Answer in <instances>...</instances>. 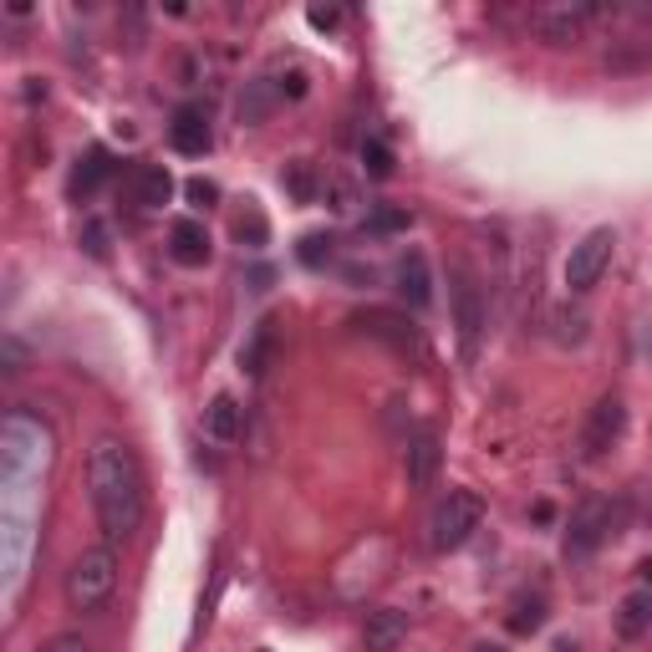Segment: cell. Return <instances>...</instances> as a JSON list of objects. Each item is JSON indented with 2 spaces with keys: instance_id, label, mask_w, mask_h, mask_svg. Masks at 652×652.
Instances as JSON below:
<instances>
[{
  "instance_id": "6da1fadb",
  "label": "cell",
  "mask_w": 652,
  "mask_h": 652,
  "mask_svg": "<svg viewBox=\"0 0 652 652\" xmlns=\"http://www.w3.org/2000/svg\"><path fill=\"white\" fill-rule=\"evenodd\" d=\"M87 490H93V510H97V531H103V546H122L128 535L143 525V469H138V453L122 439H97L87 453Z\"/></svg>"
},
{
  "instance_id": "7a4b0ae2",
  "label": "cell",
  "mask_w": 652,
  "mask_h": 652,
  "mask_svg": "<svg viewBox=\"0 0 652 652\" xmlns=\"http://www.w3.org/2000/svg\"><path fill=\"white\" fill-rule=\"evenodd\" d=\"M67 607L72 612H103L113 591H118V551L113 546H87L77 560L67 566Z\"/></svg>"
},
{
  "instance_id": "3957f363",
  "label": "cell",
  "mask_w": 652,
  "mask_h": 652,
  "mask_svg": "<svg viewBox=\"0 0 652 652\" xmlns=\"http://www.w3.org/2000/svg\"><path fill=\"white\" fill-rule=\"evenodd\" d=\"M484 520V500L474 490H449L434 505V515H428V546L434 551H459L469 546V535L480 531Z\"/></svg>"
},
{
  "instance_id": "277c9868",
  "label": "cell",
  "mask_w": 652,
  "mask_h": 652,
  "mask_svg": "<svg viewBox=\"0 0 652 652\" xmlns=\"http://www.w3.org/2000/svg\"><path fill=\"white\" fill-rule=\"evenodd\" d=\"M612 531H617V505L607 500V494H586L581 505L571 510V520H566V541H560V551H566V560H586L612 541Z\"/></svg>"
},
{
  "instance_id": "5b68a950",
  "label": "cell",
  "mask_w": 652,
  "mask_h": 652,
  "mask_svg": "<svg viewBox=\"0 0 652 652\" xmlns=\"http://www.w3.org/2000/svg\"><path fill=\"white\" fill-rule=\"evenodd\" d=\"M597 15H601V6H591V0H551V6H535L531 11V31L546 46H576Z\"/></svg>"
},
{
  "instance_id": "8992f818",
  "label": "cell",
  "mask_w": 652,
  "mask_h": 652,
  "mask_svg": "<svg viewBox=\"0 0 652 652\" xmlns=\"http://www.w3.org/2000/svg\"><path fill=\"white\" fill-rule=\"evenodd\" d=\"M453 327H459V357L474 362L480 357V336L490 327V311H484V296L464 266H453Z\"/></svg>"
},
{
  "instance_id": "52a82bcc",
  "label": "cell",
  "mask_w": 652,
  "mask_h": 652,
  "mask_svg": "<svg viewBox=\"0 0 652 652\" xmlns=\"http://www.w3.org/2000/svg\"><path fill=\"white\" fill-rule=\"evenodd\" d=\"M612 250H617L612 225L591 229V235H581V241L571 245V255H566V286H571V296H586L591 286H597L601 270L612 266Z\"/></svg>"
},
{
  "instance_id": "ba28073f",
  "label": "cell",
  "mask_w": 652,
  "mask_h": 652,
  "mask_svg": "<svg viewBox=\"0 0 652 652\" xmlns=\"http://www.w3.org/2000/svg\"><path fill=\"white\" fill-rule=\"evenodd\" d=\"M622 434H627V403L617 393H607L581 424V459H607L622 443Z\"/></svg>"
},
{
  "instance_id": "9c48e42d",
  "label": "cell",
  "mask_w": 652,
  "mask_h": 652,
  "mask_svg": "<svg viewBox=\"0 0 652 652\" xmlns=\"http://www.w3.org/2000/svg\"><path fill=\"white\" fill-rule=\"evenodd\" d=\"M439 464H443L439 434H434V428H418V434L403 443V480H408V490H428V484L439 480Z\"/></svg>"
},
{
  "instance_id": "30bf717a",
  "label": "cell",
  "mask_w": 652,
  "mask_h": 652,
  "mask_svg": "<svg viewBox=\"0 0 652 652\" xmlns=\"http://www.w3.org/2000/svg\"><path fill=\"white\" fill-rule=\"evenodd\" d=\"M169 143H173V153H184V159H204L210 143H214L210 113L194 107V103H184L179 113H173V122H169Z\"/></svg>"
},
{
  "instance_id": "8fae6325",
  "label": "cell",
  "mask_w": 652,
  "mask_h": 652,
  "mask_svg": "<svg viewBox=\"0 0 652 652\" xmlns=\"http://www.w3.org/2000/svg\"><path fill=\"white\" fill-rule=\"evenodd\" d=\"M393 280H398L403 307L424 311L428 301H434V270H428V255L424 250H403L398 266H393Z\"/></svg>"
},
{
  "instance_id": "7c38bea8",
  "label": "cell",
  "mask_w": 652,
  "mask_h": 652,
  "mask_svg": "<svg viewBox=\"0 0 652 652\" xmlns=\"http://www.w3.org/2000/svg\"><path fill=\"white\" fill-rule=\"evenodd\" d=\"M169 255H173V266H184V270H200L210 266V229L200 225V220H173L169 225Z\"/></svg>"
},
{
  "instance_id": "4fadbf2b",
  "label": "cell",
  "mask_w": 652,
  "mask_h": 652,
  "mask_svg": "<svg viewBox=\"0 0 652 652\" xmlns=\"http://www.w3.org/2000/svg\"><path fill=\"white\" fill-rule=\"evenodd\" d=\"M352 327H362L367 336H377V342L398 346V352H408L413 342H418V332H413V321L403 317V311H383V307H367L352 317Z\"/></svg>"
},
{
  "instance_id": "5bb4252c",
  "label": "cell",
  "mask_w": 652,
  "mask_h": 652,
  "mask_svg": "<svg viewBox=\"0 0 652 652\" xmlns=\"http://www.w3.org/2000/svg\"><path fill=\"white\" fill-rule=\"evenodd\" d=\"M403 638H408V617H403L398 607H377V612H367V622H362V648L367 652H398Z\"/></svg>"
},
{
  "instance_id": "9a60e30c",
  "label": "cell",
  "mask_w": 652,
  "mask_h": 652,
  "mask_svg": "<svg viewBox=\"0 0 652 652\" xmlns=\"http://www.w3.org/2000/svg\"><path fill=\"white\" fill-rule=\"evenodd\" d=\"M245 434V408L229 393H214L210 408H204V439L214 443H241Z\"/></svg>"
},
{
  "instance_id": "2e32d148",
  "label": "cell",
  "mask_w": 652,
  "mask_h": 652,
  "mask_svg": "<svg viewBox=\"0 0 652 652\" xmlns=\"http://www.w3.org/2000/svg\"><path fill=\"white\" fill-rule=\"evenodd\" d=\"M173 200V173L163 163H138L133 169V204L138 210H163Z\"/></svg>"
},
{
  "instance_id": "e0dca14e",
  "label": "cell",
  "mask_w": 652,
  "mask_h": 652,
  "mask_svg": "<svg viewBox=\"0 0 652 652\" xmlns=\"http://www.w3.org/2000/svg\"><path fill=\"white\" fill-rule=\"evenodd\" d=\"M276 103H280L276 77H255V82H245V93H241V103H235V113H241L245 128H260V122L276 113Z\"/></svg>"
},
{
  "instance_id": "ac0fdd59",
  "label": "cell",
  "mask_w": 652,
  "mask_h": 652,
  "mask_svg": "<svg viewBox=\"0 0 652 652\" xmlns=\"http://www.w3.org/2000/svg\"><path fill=\"white\" fill-rule=\"evenodd\" d=\"M648 627H652V591L648 586H638V591H627L622 607H617V638L638 642Z\"/></svg>"
},
{
  "instance_id": "d6986e66",
  "label": "cell",
  "mask_w": 652,
  "mask_h": 652,
  "mask_svg": "<svg viewBox=\"0 0 652 652\" xmlns=\"http://www.w3.org/2000/svg\"><path fill=\"white\" fill-rule=\"evenodd\" d=\"M280 184H286V194H291L296 204H317L321 194H327V184H321V173L311 159H296L280 169Z\"/></svg>"
},
{
  "instance_id": "ffe728a7",
  "label": "cell",
  "mask_w": 652,
  "mask_h": 652,
  "mask_svg": "<svg viewBox=\"0 0 652 652\" xmlns=\"http://www.w3.org/2000/svg\"><path fill=\"white\" fill-rule=\"evenodd\" d=\"M505 627L515 638H535V632L546 627V597H541V591H520V597L510 601Z\"/></svg>"
},
{
  "instance_id": "44dd1931",
  "label": "cell",
  "mask_w": 652,
  "mask_h": 652,
  "mask_svg": "<svg viewBox=\"0 0 652 652\" xmlns=\"http://www.w3.org/2000/svg\"><path fill=\"white\" fill-rule=\"evenodd\" d=\"M270 352H276V321H260L250 332V342H245V352H241V367L250 377H266V367H270Z\"/></svg>"
},
{
  "instance_id": "7402d4cb",
  "label": "cell",
  "mask_w": 652,
  "mask_h": 652,
  "mask_svg": "<svg viewBox=\"0 0 652 652\" xmlns=\"http://www.w3.org/2000/svg\"><path fill=\"white\" fill-rule=\"evenodd\" d=\"M107 173H113V159H107V148H87V159H82L77 173H72V194H77V200L97 194V184H103Z\"/></svg>"
},
{
  "instance_id": "603a6c76",
  "label": "cell",
  "mask_w": 652,
  "mask_h": 652,
  "mask_svg": "<svg viewBox=\"0 0 652 652\" xmlns=\"http://www.w3.org/2000/svg\"><path fill=\"white\" fill-rule=\"evenodd\" d=\"M551 336H556V346H581L586 342V311L556 307L551 311Z\"/></svg>"
},
{
  "instance_id": "cb8c5ba5",
  "label": "cell",
  "mask_w": 652,
  "mask_h": 652,
  "mask_svg": "<svg viewBox=\"0 0 652 652\" xmlns=\"http://www.w3.org/2000/svg\"><path fill=\"white\" fill-rule=\"evenodd\" d=\"M332 255H336V235H321V229L317 235H301V245H296V260L311 266V270H321Z\"/></svg>"
},
{
  "instance_id": "d4e9b609",
  "label": "cell",
  "mask_w": 652,
  "mask_h": 652,
  "mask_svg": "<svg viewBox=\"0 0 652 652\" xmlns=\"http://www.w3.org/2000/svg\"><path fill=\"white\" fill-rule=\"evenodd\" d=\"M235 241L250 245V250H266L270 245V225H266V214L260 210H245L241 220H235Z\"/></svg>"
},
{
  "instance_id": "484cf974",
  "label": "cell",
  "mask_w": 652,
  "mask_h": 652,
  "mask_svg": "<svg viewBox=\"0 0 652 652\" xmlns=\"http://www.w3.org/2000/svg\"><path fill=\"white\" fill-rule=\"evenodd\" d=\"M413 225V214L398 210V204H377L373 214H367V235H398V229Z\"/></svg>"
},
{
  "instance_id": "4316f807",
  "label": "cell",
  "mask_w": 652,
  "mask_h": 652,
  "mask_svg": "<svg viewBox=\"0 0 652 652\" xmlns=\"http://www.w3.org/2000/svg\"><path fill=\"white\" fill-rule=\"evenodd\" d=\"M362 169L373 173V179H393V169H398V163H393V148H387L383 138H367V143H362Z\"/></svg>"
},
{
  "instance_id": "83f0119b",
  "label": "cell",
  "mask_w": 652,
  "mask_h": 652,
  "mask_svg": "<svg viewBox=\"0 0 652 652\" xmlns=\"http://www.w3.org/2000/svg\"><path fill=\"white\" fill-rule=\"evenodd\" d=\"M327 204H332L336 214H352L357 210V189L346 184V179H332V184H327Z\"/></svg>"
},
{
  "instance_id": "f1b7e54d",
  "label": "cell",
  "mask_w": 652,
  "mask_h": 652,
  "mask_svg": "<svg viewBox=\"0 0 652 652\" xmlns=\"http://www.w3.org/2000/svg\"><path fill=\"white\" fill-rule=\"evenodd\" d=\"M184 194H189V204H194V210H210V204L220 200V184H210V179H189Z\"/></svg>"
},
{
  "instance_id": "f546056e",
  "label": "cell",
  "mask_w": 652,
  "mask_h": 652,
  "mask_svg": "<svg viewBox=\"0 0 652 652\" xmlns=\"http://www.w3.org/2000/svg\"><path fill=\"white\" fill-rule=\"evenodd\" d=\"M82 245H87V255H93V260H107V229H103V220H87V229H82Z\"/></svg>"
},
{
  "instance_id": "4dcf8cb0",
  "label": "cell",
  "mask_w": 652,
  "mask_h": 652,
  "mask_svg": "<svg viewBox=\"0 0 652 652\" xmlns=\"http://www.w3.org/2000/svg\"><path fill=\"white\" fill-rule=\"evenodd\" d=\"M307 21H311V31H336L342 26V6H311Z\"/></svg>"
},
{
  "instance_id": "1f68e13d",
  "label": "cell",
  "mask_w": 652,
  "mask_h": 652,
  "mask_svg": "<svg viewBox=\"0 0 652 652\" xmlns=\"http://www.w3.org/2000/svg\"><path fill=\"white\" fill-rule=\"evenodd\" d=\"M36 652H93V648H87L77 632H62V638H52L46 648H36Z\"/></svg>"
},
{
  "instance_id": "d6a6232c",
  "label": "cell",
  "mask_w": 652,
  "mask_h": 652,
  "mask_svg": "<svg viewBox=\"0 0 652 652\" xmlns=\"http://www.w3.org/2000/svg\"><path fill=\"white\" fill-rule=\"evenodd\" d=\"M276 87H280V97H291L296 103V97H307V72H291V77H280Z\"/></svg>"
},
{
  "instance_id": "836d02e7",
  "label": "cell",
  "mask_w": 652,
  "mask_h": 652,
  "mask_svg": "<svg viewBox=\"0 0 652 652\" xmlns=\"http://www.w3.org/2000/svg\"><path fill=\"white\" fill-rule=\"evenodd\" d=\"M638 581H642V586H652V556L638 566Z\"/></svg>"
},
{
  "instance_id": "e575fe53",
  "label": "cell",
  "mask_w": 652,
  "mask_h": 652,
  "mask_svg": "<svg viewBox=\"0 0 652 652\" xmlns=\"http://www.w3.org/2000/svg\"><path fill=\"white\" fill-rule=\"evenodd\" d=\"M474 652H505V648H500V642H480V648H474Z\"/></svg>"
}]
</instances>
